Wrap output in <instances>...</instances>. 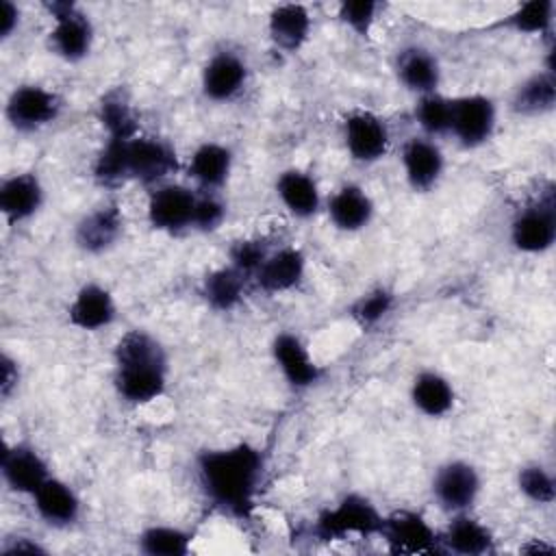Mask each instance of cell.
<instances>
[{
  "label": "cell",
  "mask_w": 556,
  "mask_h": 556,
  "mask_svg": "<svg viewBox=\"0 0 556 556\" xmlns=\"http://www.w3.org/2000/svg\"><path fill=\"white\" fill-rule=\"evenodd\" d=\"M265 460L248 441L202 450L195 456V473L204 495L224 513L245 519L256 502Z\"/></svg>",
  "instance_id": "1"
},
{
  "label": "cell",
  "mask_w": 556,
  "mask_h": 556,
  "mask_svg": "<svg viewBox=\"0 0 556 556\" xmlns=\"http://www.w3.org/2000/svg\"><path fill=\"white\" fill-rule=\"evenodd\" d=\"M113 384L126 404H148L167 389V352L148 330H126L113 348Z\"/></svg>",
  "instance_id": "2"
},
{
  "label": "cell",
  "mask_w": 556,
  "mask_h": 556,
  "mask_svg": "<svg viewBox=\"0 0 556 556\" xmlns=\"http://www.w3.org/2000/svg\"><path fill=\"white\" fill-rule=\"evenodd\" d=\"M382 513L363 493H348L334 506L324 508L313 526L321 541H339L345 536H378Z\"/></svg>",
  "instance_id": "3"
},
{
  "label": "cell",
  "mask_w": 556,
  "mask_h": 556,
  "mask_svg": "<svg viewBox=\"0 0 556 556\" xmlns=\"http://www.w3.org/2000/svg\"><path fill=\"white\" fill-rule=\"evenodd\" d=\"M122 159L126 180H135L148 187L167 182V178L180 167L176 150L169 141L143 135L122 139Z\"/></svg>",
  "instance_id": "4"
},
{
  "label": "cell",
  "mask_w": 556,
  "mask_h": 556,
  "mask_svg": "<svg viewBox=\"0 0 556 556\" xmlns=\"http://www.w3.org/2000/svg\"><path fill=\"white\" fill-rule=\"evenodd\" d=\"M52 28L48 30V48L54 56L65 63H80L89 56L93 46V24L72 2H48L46 4Z\"/></svg>",
  "instance_id": "5"
},
{
  "label": "cell",
  "mask_w": 556,
  "mask_h": 556,
  "mask_svg": "<svg viewBox=\"0 0 556 556\" xmlns=\"http://www.w3.org/2000/svg\"><path fill=\"white\" fill-rule=\"evenodd\" d=\"M556 241V202L547 187L543 195L519 208L510 222V243L523 254H543Z\"/></svg>",
  "instance_id": "6"
},
{
  "label": "cell",
  "mask_w": 556,
  "mask_h": 556,
  "mask_svg": "<svg viewBox=\"0 0 556 556\" xmlns=\"http://www.w3.org/2000/svg\"><path fill=\"white\" fill-rule=\"evenodd\" d=\"M61 96L37 83L17 85L9 93L4 104V117L9 126L17 132H37L52 124L61 115Z\"/></svg>",
  "instance_id": "7"
},
{
  "label": "cell",
  "mask_w": 556,
  "mask_h": 556,
  "mask_svg": "<svg viewBox=\"0 0 556 556\" xmlns=\"http://www.w3.org/2000/svg\"><path fill=\"white\" fill-rule=\"evenodd\" d=\"M497 126V106L484 93H463L452 98L450 135L465 150L484 146Z\"/></svg>",
  "instance_id": "8"
},
{
  "label": "cell",
  "mask_w": 556,
  "mask_h": 556,
  "mask_svg": "<svg viewBox=\"0 0 556 556\" xmlns=\"http://www.w3.org/2000/svg\"><path fill=\"white\" fill-rule=\"evenodd\" d=\"M432 497L450 515L471 510L482 491V476L469 460L454 458L437 467L432 476Z\"/></svg>",
  "instance_id": "9"
},
{
  "label": "cell",
  "mask_w": 556,
  "mask_h": 556,
  "mask_svg": "<svg viewBox=\"0 0 556 556\" xmlns=\"http://www.w3.org/2000/svg\"><path fill=\"white\" fill-rule=\"evenodd\" d=\"M198 191L180 182H163L150 189L146 215L154 230L180 235L193 228Z\"/></svg>",
  "instance_id": "10"
},
{
  "label": "cell",
  "mask_w": 556,
  "mask_h": 556,
  "mask_svg": "<svg viewBox=\"0 0 556 556\" xmlns=\"http://www.w3.org/2000/svg\"><path fill=\"white\" fill-rule=\"evenodd\" d=\"M343 143L352 161L371 165L387 156L391 148V132L378 113L369 109H354L343 119Z\"/></svg>",
  "instance_id": "11"
},
{
  "label": "cell",
  "mask_w": 556,
  "mask_h": 556,
  "mask_svg": "<svg viewBox=\"0 0 556 556\" xmlns=\"http://www.w3.org/2000/svg\"><path fill=\"white\" fill-rule=\"evenodd\" d=\"M378 536L395 554H430L441 547L439 532L421 513L408 508L384 515Z\"/></svg>",
  "instance_id": "12"
},
{
  "label": "cell",
  "mask_w": 556,
  "mask_h": 556,
  "mask_svg": "<svg viewBox=\"0 0 556 556\" xmlns=\"http://www.w3.org/2000/svg\"><path fill=\"white\" fill-rule=\"evenodd\" d=\"M0 471L9 491L28 497L52 476L48 460L35 445L26 441H17L4 447Z\"/></svg>",
  "instance_id": "13"
},
{
  "label": "cell",
  "mask_w": 556,
  "mask_h": 556,
  "mask_svg": "<svg viewBox=\"0 0 556 556\" xmlns=\"http://www.w3.org/2000/svg\"><path fill=\"white\" fill-rule=\"evenodd\" d=\"M271 358L287 384L295 391L311 389L321 380V367L315 363L300 334L291 330H282L271 339Z\"/></svg>",
  "instance_id": "14"
},
{
  "label": "cell",
  "mask_w": 556,
  "mask_h": 556,
  "mask_svg": "<svg viewBox=\"0 0 556 556\" xmlns=\"http://www.w3.org/2000/svg\"><path fill=\"white\" fill-rule=\"evenodd\" d=\"M400 163L413 191H430L445 172V154L441 146L424 135H415L404 141Z\"/></svg>",
  "instance_id": "15"
},
{
  "label": "cell",
  "mask_w": 556,
  "mask_h": 556,
  "mask_svg": "<svg viewBox=\"0 0 556 556\" xmlns=\"http://www.w3.org/2000/svg\"><path fill=\"white\" fill-rule=\"evenodd\" d=\"M248 83V65L232 50H217L202 67L200 87L211 102L235 100Z\"/></svg>",
  "instance_id": "16"
},
{
  "label": "cell",
  "mask_w": 556,
  "mask_h": 556,
  "mask_svg": "<svg viewBox=\"0 0 556 556\" xmlns=\"http://www.w3.org/2000/svg\"><path fill=\"white\" fill-rule=\"evenodd\" d=\"M46 200V189L35 172H13L0 182V213L9 224L35 217Z\"/></svg>",
  "instance_id": "17"
},
{
  "label": "cell",
  "mask_w": 556,
  "mask_h": 556,
  "mask_svg": "<svg viewBox=\"0 0 556 556\" xmlns=\"http://www.w3.org/2000/svg\"><path fill=\"white\" fill-rule=\"evenodd\" d=\"M124 230V215L115 202L102 204L85 213L74 228V243L87 254L111 250Z\"/></svg>",
  "instance_id": "18"
},
{
  "label": "cell",
  "mask_w": 556,
  "mask_h": 556,
  "mask_svg": "<svg viewBox=\"0 0 556 556\" xmlns=\"http://www.w3.org/2000/svg\"><path fill=\"white\" fill-rule=\"evenodd\" d=\"M117 317V302L113 293L100 282H85L67 308V319L83 332H98L109 328Z\"/></svg>",
  "instance_id": "19"
},
{
  "label": "cell",
  "mask_w": 556,
  "mask_h": 556,
  "mask_svg": "<svg viewBox=\"0 0 556 556\" xmlns=\"http://www.w3.org/2000/svg\"><path fill=\"white\" fill-rule=\"evenodd\" d=\"M306 276V256L295 245H285L265 258L261 269L254 274V282L269 295L289 293L302 285Z\"/></svg>",
  "instance_id": "20"
},
{
  "label": "cell",
  "mask_w": 556,
  "mask_h": 556,
  "mask_svg": "<svg viewBox=\"0 0 556 556\" xmlns=\"http://www.w3.org/2000/svg\"><path fill=\"white\" fill-rule=\"evenodd\" d=\"M37 517L52 528H70L80 519V497L74 486L56 476H50L33 495Z\"/></svg>",
  "instance_id": "21"
},
{
  "label": "cell",
  "mask_w": 556,
  "mask_h": 556,
  "mask_svg": "<svg viewBox=\"0 0 556 556\" xmlns=\"http://www.w3.org/2000/svg\"><path fill=\"white\" fill-rule=\"evenodd\" d=\"M326 213L337 230L358 232L371 224L376 204L361 185L345 182L326 200Z\"/></svg>",
  "instance_id": "22"
},
{
  "label": "cell",
  "mask_w": 556,
  "mask_h": 556,
  "mask_svg": "<svg viewBox=\"0 0 556 556\" xmlns=\"http://www.w3.org/2000/svg\"><path fill=\"white\" fill-rule=\"evenodd\" d=\"M395 76L404 89L415 96H426L439 91L441 63L428 48L406 46L395 54Z\"/></svg>",
  "instance_id": "23"
},
{
  "label": "cell",
  "mask_w": 556,
  "mask_h": 556,
  "mask_svg": "<svg viewBox=\"0 0 556 556\" xmlns=\"http://www.w3.org/2000/svg\"><path fill=\"white\" fill-rule=\"evenodd\" d=\"M232 150L219 141H202L187 161L189 178L202 191H219L232 172Z\"/></svg>",
  "instance_id": "24"
},
{
  "label": "cell",
  "mask_w": 556,
  "mask_h": 556,
  "mask_svg": "<svg viewBox=\"0 0 556 556\" xmlns=\"http://www.w3.org/2000/svg\"><path fill=\"white\" fill-rule=\"evenodd\" d=\"M276 195L295 219L315 217L324 204L315 176L300 167H289L280 172V176L276 178Z\"/></svg>",
  "instance_id": "25"
},
{
  "label": "cell",
  "mask_w": 556,
  "mask_h": 556,
  "mask_svg": "<svg viewBox=\"0 0 556 556\" xmlns=\"http://www.w3.org/2000/svg\"><path fill=\"white\" fill-rule=\"evenodd\" d=\"M439 543L443 549L460 554V556H482L493 552L495 539L486 523L471 515V510L454 513L439 534Z\"/></svg>",
  "instance_id": "26"
},
{
  "label": "cell",
  "mask_w": 556,
  "mask_h": 556,
  "mask_svg": "<svg viewBox=\"0 0 556 556\" xmlns=\"http://www.w3.org/2000/svg\"><path fill=\"white\" fill-rule=\"evenodd\" d=\"M313 17L308 7L298 2L276 4L267 15V33L271 43L285 52H298L311 37Z\"/></svg>",
  "instance_id": "27"
},
{
  "label": "cell",
  "mask_w": 556,
  "mask_h": 556,
  "mask_svg": "<svg viewBox=\"0 0 556 556\" xmlns=\"http://www.w3.org/2000/svg\"><path fill=\"white\" fill-rule=\"evenodd\" d=\"M408 395L413 406L430 419L445 417L454 408V400H456L452 382L434 369L419 371L410 382Z\"/></svg>",
  "instance_id": "28"
},
{
  "label": "cell",
  "mask_w": 556,
  "mask_h": 556,
  "mask_svg": "<svg viewBox=\"0 0 556 556\" xmlns=\"http://www.w3.org/2000/svg\"><path fill=\"white\" fill-rule=\"evenodd\" d=\"M556 104V80L552 70L536 72L521 80L510 98V109L517 115L534 117V115H545L554 109Z\"/></svg>",
  "instance_id": "29"
},
{
  "label": "cell",
  "mask_w": 556,
  "mask_h": 556,
  "mask_svg": "<svg viewBox=\"0 0 556 556\" xmlns=\"http://www.w3.org/2000/svg\"><path fill=\"white\" fill-rule=\"evenodd\" d=\"M245 282H248V276H243L232 265H224L204 276L200 293L213 311L228 313L237 308L239 302L243 300Z\"/></svg>",
  "instance_id": "30"
},
{
  "label": "cell",
  "mask_w": 556,
  "mask_h": 556,
  "mask_svg": "<svg viewBox=\"0 0 556 556\" xmlns=\"http://www.w3.org/2000/svg\"><path fill=\"white\" fill-rule=\"evenodd\" d=\"M98 119L106 130V139H132L139 135V124L132 106L122 89H111L98 104Z\"/></svg>",
  "instance_id": "31"
},
{
  "label": "cell",
  "mask_w": 556,
  "mask_h": 556,
  "mask_svg": "<svg viewBox=\"0 0 556 556\" xmlns=\"http://www.w3.org/2000/svg\"><path fill=\"white\" fill-rule=\"evenodd\" d=\"M193 534L180 526L154 523L139 532L137 547L148 556H185L191 552Z\"/></svg>",
  "instance_id": "32"
},
{
  "label": "cell",
  "mask_w": 556,
  "mask_h": 556,
  "mask_svg": "<svg viewBox=\"0 0 556 556\" xmlns=\"http://www.w3.org/2000/svg\"><path fill=\"white\" fill-rule=\"evenodd\" d=\"M413 115H415V122L421 128L424 137L434 139V137H441V135H450L452 98L443 96L441 91L417 96Z\"/></svg>",
  "instance_id": "33"
},
{
  "label": "cell",
  "mask_w": 556,
  "mask_h": 556,
  "mask_svg": "<svg viewBox=\"0 0 556 556\" xmlns=\"http://www.w3.org/2000/svg\"><path fill=\"white\" fill-rule=\"evenodd\" d=\"M500 24L519 35H547L554 24V0L523 2Z\"/></svg>",
  "instance_id": "34"
},
{
  "label": "cell",
  "mask_w": 556,
  "mask_h": 556,
  "mask_svg": "<svg viewBox=\"0 0 556 556\" xmlns=\"http://www.w3.org/2000/svg\"><path fill=\"white\" fill-rule=\"evenodd\" d=\"M393 306H395V293L389 291L387 287H376L354 300V304L350 306V317L363 330H369V328H376L382 319H387Z\"/></svg>",
  "instance_id": "35"
},
{
  "label": "cell",
  "mask_w": 556,
  "mask_h": 556,
  "mask_svg": "<svg viewBox=\"0 0 556 556\" xmlns=\"http://www.w3.org/2000/svg\"><path fill=\"white\" fill-rule=\"evenodd\" d=\"M517 489L519 493L539 506L552 504L556 497V482L552 471L541 463H528L517 471Z\"/></svg>",
  "instance_id": "36"
},
{
  "label": "cell",
  "mask_w": 556,
  "mask_h": 556,
  "mask_svg": "<svg viewBox=\"0 0 556 556\" xmlns=\"http://www.w3.org/2000/svg\"><path fill=\"white\" fill-rule=\"evenodd\" d=\"M378 2L374 0H343L337 9L339 22L358 37H367L376 22Z\"/></svg>",
  "instance_id": "37"
},
{
  "label": "cell",
  "mask_w": 556,
  "mask_h": 556,
  "mask_svg": "<svg viewBox=\"0 0 556 556\" xmlns=\"http://www.w3.org/2000/svg\"><path fill=\"white\" fill-rule=\"evenodd\" d=\"M269 248L263 239H239L230 248V263L235 269H239L243 276L254 278V274L261 269L265 258L269 256Z\"/></svg>",
  "instance_id": "38"
},
{
  "label": "cell",
  "mask_w": 556,
  "mask_h": 556,
  "mask_svg": "<svg viewBox=\"0 0 556 556\" xmlns=\"http://www.w3.org/2000/svg\"><path fill=\"white\" fill-rule=\"evenodd\" d=\"M226 202L219 198L217 191H198L195 211H193V228L200 232L217 230L226 219Z\"/></svg>",
  "instance_id": "39"
},
{
  "label": "cell",
  "mask_w": 556,
  "mask_h": 556,
  "mask_svg": "<svg viewBox=\"0 0 556 556\" xmlns=\"http://www.w3.org/2000/svg\"><path fill=\"white\" fill-rule=\"evenodd\" d=\"M20 380H22L20 363L9 352H2V356H0V395L4 400H9L17 391Z\"/></svg>",
  "instance_id": "40"
},
{
  "label": "cell",
  "mask_w": 556,
  "mask_h": 556,
  "mask_svg": "<svg viewBox=\"0 0 556 556\" xmlns=\"http://www.w3.org/2000/svg\"><path fill=\"white\" fill-rule=\"evenodd\" d=\"M20 7L13 4L11 0H2L0 4V39H9L13 37V33L20 28Z\"/></svg>",
  "instance_id": "41"
},
{
  "label": "cell",
  "mask_w": 556,
  "mask_h": 556,
  "mask_svg": "<svg viewBox=\"0 0 556 556\" xmlns=\"http://www.w3.org/2000/svg\"><path fill=\"white\" fill-rule=\"evenodd\" d=\"M0 552H2V554H22V552H26V554H46L48 549H46L41 543H37L35 539L17 534V536L7 539V541L2 543V547H0Z\"/></svg>",
  "instance_id": "42"
}]
</instances>
